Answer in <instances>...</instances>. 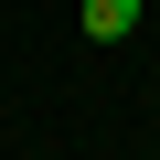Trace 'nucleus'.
Instances as JSON below:
<instances>
[{
    "label": "nucleus",
    "mask_w": 160,
    "mask_h": 160,
    "mask_svg": "<svg viewBox=\"0 0 160 160\" xmlns=\"http://www.w3.org/2000/svg\"><path fill=\"white\" fill-rule=\"evenodd\" d=\"M128 22H139V0H86V32H96V43H118Z\"/></svg>",
    "instance_id": "f257e3e1"
}]
</instances>
